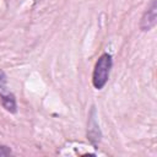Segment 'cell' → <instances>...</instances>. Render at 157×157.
<instances>
[{"mask_svg": "<svg viewBox=\"0 0 157 157\" xmlns=\"http://www.w3.org/2000/svg\"><path fill=\"white\" fill-rule=\"evenodd\" d=\"M112 56L108 53L102 54L93 69V74H92V85L94 88L97 90H102L108 78H109V74H110V69H112Z\"/></svg>", "mask_w": 157, "mask_h": 157, "instance_id": "1", "label": "cell"}, {"mask_svg": "<svg viewBox=\"0 0 157 157\" xmlns=\"http://www.w3.org/2000/svg\"><path fill=\"white\" fill-rule=\"evenodd\" d=\"M157 22V4L156 0H152L150 6L144 12L141 21H140V28L141 31H150L156 26Z\"/></svg>", "mask_w": 157, "mask_h": 157, "instance_id": "2", "label": "cell"}, {"mask_svg": "<svg viewBox=\"0 0 157 157\" xmlns=\"http://www.w3.org/2000/svg\"><path fill=\"white\" fill-rule=\"evenodd\" d=\"M87 136L88 140L93 146H97L101 141V130L98 126V123L96 120V108L92 107L91 113L88 115V129H87Z\"/></svg>", "mask_w": 157, "mask_h": 157, "instance_id": "3", "label": "cell"}, {"mask_svg": "<svg viewBox=\"0 0 157 157\" xmlns=\"http://www.w3.org/2000/svg\"><path fill=\"white\" fill-rule=\"evenodd\" d=\"M0 104L2 105V108L5 110H7L9 113L15 114L17 112V104H16V98L15 94L11 92H1L0 93Z\"/></svg>", "mask_w": 157, "mask_h": 157, "instance_id": "4", "label": "cell"}, {"mask_svg": "<svg viewBox=\"0 0 157 157\" xmlns=\"http://www.w3.org/2000/svg\"><path fill=\"white\" fill-rule=\"evenodd\" d=\"M12 152H11V148L7 147V146H0V156H10Z\"/></svg>", "mask_w": 157, "mask_h": 157, "instance_id": "5", "label": "cell"}, {"mask_svg": "<svg viewBox=\"0 0 157 157\" xmlns=\"http://www.w3.org/2000/svg\"><path fill=\"white\" fill-rule=\"evenodd\" d=\"M7 82V77H6V74L0 69V88H2Z\"/></svg>", "mask_w": 157, "mask_h": 157, "instance_id": "6", "label": "cell"}]
</instances>
